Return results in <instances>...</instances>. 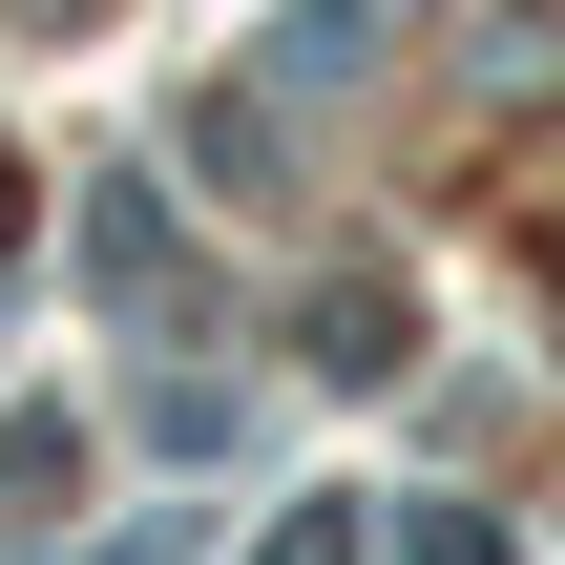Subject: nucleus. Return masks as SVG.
<instances>
[{"mask_svg":"<svg viewBox=\"0 0 565 565\" xmlns=\"http://www.w3.org/2000/svg\"><path fill=\"white\" fill-rule=\"evenodd\" d=\"M84 294H105V315H168V189H147V168H105V210H84Z\"/></svg>","mask_w":565,"mask_h":565,"instance_id":"obj_1","label":"nucleus"},{"mask_svg":"<svg viewBox=\"0 0 565 565\" xmlns=\"http://www.w3.org/2000/svg\"><path fill=\"white\" fill-rule=\"evenodd\" d=\"M294 356H315V377H398V356H419V315H398V273H315V315H294Z\"/></svg>","mask_w":565,"mask_h":565,"instance_id":"obj_2","label":"nucleus"},{"mask_svg":"<svg viewBox=\"0 0 565 565\" xmlns=\"http://www.w3.org/2000/svg\"><path fill=\"white\" fill-rule=\"evenodd\" d=\"M377 565H503V524H482V503H398V524H377Z\"/></svg>","mask_w":565,"mask_h":565,"instance_id":"obj_3","label":"nucleus"},{"mask_svg":"<svg viewBox=\"0 0 565 565\" xmlns=\"http://www.w3.org/2000/svg\"><path fill=\"white\" fill-rule=\"evenodd\" d=\"M0 231H21V168H0Z\"/></svg>","mask_w":565,"mask_h":565,"instance_id":"obj_4","label":"nucleus"}]
</instances>
